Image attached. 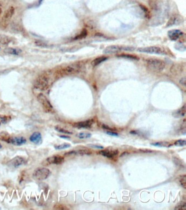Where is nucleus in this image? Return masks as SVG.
<instances>
[{
  "label": "nucleus",
  "instance_id": "1",
  "mask_svg": "<svg viewBox=\"0 0 186 210\" xmlns=\"http://www.w3.org/2000/svg\"><path fill=\"white\" fill-rule=\"evenodd\" d=\"M51 77L49 73H44L40 75L35 79L34 86L36 89L42 91H45L50 87Z\"/></svg>",
  "mask_w": 186,
  "mask_h": 210
},
{
  "label": "nucleus",
  "instance_id": "2",
  "mask_svg": "<svg viewBox=\"0 0 186 210\" xmlns=\"http://www.w3.org/2000/svg\"><path fill=\"white\" fill-rule=\"evenodd\" d=\"M146 63L148 68L154 72H161L166 67V64L164 62L156 59H148L146 61Z\"/></svg>",
  "mask_w": 186,
  "mask_h": 210
},
{
  "label": "nucleus",
  "instance_id": "3",
  "mask_svg": "<svg viewBox=\"0 0 186 210\" xmlns=\"http://www.w3.org/2000/svg\"><path fill=\"white\" fill-rule=\"evenodd\" d=\"M37 100L40 103L44 111L46 113H53L54 112V108L51 104L50 102L48 99V98L45 95L40 93L37 95Z\"/></svg>",
  "mask_w": 186,
  "mask_h": 210
},
{
  "label": "nucleus",
  "instance_id": "4",
  "mask_svg": "<svg viewBox=\"0 0 186 210\" xmlns=\"http://www.w3.org/2000/svg\"><path fill=\"white\" fill-rule=\"evenodd\" d=\"M137 51L140 53H144L151 54H157V55L166 54V51L158 47L151 46L139 48L137 49Z\"/></svg>",
  "mask_w": 186,
  "mask_h": 210
},
{
  "label": "nucleus",
  "instance_id": "5",
  "mask_svg": "<svg viewBox=\"0 0 186 210\" xmlns=\"http://www.w3.org/2000/svg\"><path fill=\"white\" fill-rule=\"evenodd\" d=\"M15 13V8L13 7H10L6 10L2 16V20L0 23V27L3 28H6L8 25L12 16Z\"/></svg>",
  "mask_w": 186,
  "mask_h": 210
},
{
  "label": "nucleus",
  "instance_id": "6",
  "mask_svg": "<svg viewBox=\"0 0 186 210\" xmlns=\"http://www.w3.org/2000/svg\"><path fill=\"white\" fill-rule=\"evenodd\" d=\"M51 172L50 170L43 168L36 170L33 174V178L37 181H43L48 179Z\"/></svg>",
  "mask_w": 186,
  "mask_h": 210
},
{
  "label": "nucleus",
  "instance_id": "7",
  "mask_svg": "<svg viewBox=\"0 0 186 210\" xmlns=\"http://www.w3.org/2000/svg\"><path fill=\"white\" fill-rule=\"evenodd\" d=\"M80 65H79V64L77 63L73 64L61 70L60 73V75H65L75 74L80 71Z\"/></svg>",
  "mask_w": 186,
  "mask_h": 210
},
{
  "label": "nucleus",
  "instance_id": "8",
  "mask_svg": "<svg viewBox=\"0 0 186 210\" xmlns=\"http://www.w3.org/2000/svg\"><path fill=\"white\" fill-rule=\"evenodd\" d=\"M24 159L20 156L15 157L7 163V166L11 169H17L24 163Z\"/></svg>",
  "mask_w": 186,
  "mask_h": 210
},
{
  "label": "nucleus",
  "instance_id": "9",
  "mask_svg": "<svg viewBox=\"0 0 186 210\" xmlns=\"http://www.w3.org/2000/svg\"><path fill=\"white\" fill-rule=\"evenodd\" d=\"M183 21V19L181 16L179 15H174L172 16L170 19L168 21L166 24V27H171L172 26L179 25L181 24Z\"/></svg>",
  "mask_w": 186,
  "mask_h": 210
},
{
  "label": "nucleus",
  "instance_id": "10",
  "mask_svg": "<svg viewBox=\"0 0 186 210\" xmlns=\"http://www.w3.org/2000/svg\"><path fill=\"white\" fill-rule=\"evenodd\" d=\"M65 161V159L63 157L60 155H54L48 157L45 160V163L47 164H61L63 163Z\"/></svg>",
  "mask_w": 186,
  "mask_h": 210
},
{
  "label": "nucleus",
  "instance_id": "11",
  "mask_svg": "<svg viewBox=\"0 0 186 210\" xmlns=\"http://www.w3.org/2000/svg\"><path fill=\"white\" fill-rule=\"evenodd\" d=\"M26 143V140L25 137L20 136V137H13L10 138L9 144H12L13 145L20 146H22Z\"/></svg>",
  "mask_w": 186,
  "mask_h": 210
},
{
  "label": "nucleus",
  "instance_id": "12",
  "mask_svg": "<svg viewBox=\"0 0 186 210\" xmlns=\"http://www.w3.org/2000/svg\"><path fill=\"white\" fill-rule=\"evenodd\" d=\"M183 34V32H182L180 30H176V29L170 30L168 33L169 37L172 41H176L180 37L182 36Z\"/></svg>",
  "mask_w": 186,
  "mask_h": 210
},
{
  "label": "nucleus",
  "instance_id": "13",
  "mask_svg": "<svg viewBox=\"0 0 186 210\" xmlns=\"http://www.w3.org/2000/svg\"><path fill=\"white\" fill-rule=\"evenodd\" d=\"M31 142L35 144H40L42 143V137L40 132H35L32 133L30 137Z\"/></svg>",
  "mask_w": 186,
  "mask_h": 210
},
{
  "label": "nucleus",
  "instance_id": "14",
  "mask_svg": "<svg viewBox=\"0 0 186 210\" xmlns=\"http://www.w3.org/2000/svg\"><path fill=\"white\" fill-rule=\"evenodd\" d=\"M93 123H94L93 120L91 119V120H88L84 121V122L74 123L73 125L75 128H90L91 127Z\"/></svg>",
  "mask_w": 186,
  "mask_h": 210
},
{
  "label": "nucleus",
  "instance_id": "15",
  "mask_svg": "<svg viewBox=\"0 0 186 210\" xmlns=\"http://www.w3.org/2000/svg\"><path fill=\"white\" fill-rule=\"evenodd\" d=\"M122 49V48L118 46H110L106 47L103 51V53L105 54H111L115 53Z\"/></svg>",
  "mask_w": 186,
  "mask_h": 210
},
{
  "label": "nucleus",
  "instance_id": "16",
  "mask_svg": "<svg viewBox=\"0 0 186 210\" xmlns=\"http://www.w3.org/2000/svg\"><path fill=\"white\" fill-rule=\"evenodd\" d=\"M119 152L117 150H102L100 152V154H102V155L106 157L107 158H113L115 155H116L118 154Z\"/></svg>",
  "mask_w": 186,
  "mask_h": 210
},
{
  "label": "nucleus",
  "instance_id": "17",
  "mask_svg": "<svg viewBox=\"0 0 186 210\" xmlns=\"http://www.w3.org/2000/svg\"><path fill=\"white\" fill-rule=\"evenodd\" d=\"M4 51L6 53L12 55H19L22 52V51L20 48L10 47L5 48V49H4Z\"/></svg>",
  "mask_w": 186,
  "mask_h": 210
},
{
  "label": "nucleus",
  "instance_id": "18",
  "mask_svg": "<svg viewBox=\"0 0 186 210\" xmlns=\"http://www.w3.org/2000/svg\"><path fill=\"white\" fill-rule=\"evenodd\" d=\"M11 136L10 134L7 131H1L0 133V140L9 144Z\"/></svg>",
  "mask_w": 186,
  "mask_h": 210
},
{
  "label": "nucleus",
  "instance_id": "19",
  "mask_svg": "<svg viewBox=\"0 0 186 210\" xmlns=\"http://www.w3.org/2000/svg\"><path fill=\"white\" fill-rule=\"evenodd\" d=\"M107 59L108 58L106 57H98L92 61L91 65L92 66H97V65H99L102 62L106 61V60H107Z\"/></svg>",
  "mask_w": 186,
  "mask_h": 210
},
{
  "label": "nucleus",
  "instance_id": "20",
  "mask_svg": "<svg viewBox=\"0 0 186 210\" xmlns=\"http://www.w3.org/2000/svg\"><path fill=\"white\" fill-rule=\"evenodd\" d=\"M12 41L10 37L5 35L0 34V44L2 45H8Z\"/></svg>",
  "mask_w": 186,
  "mask_h": 210
},
{
  "label": "nucleus",
  "instance_id": "21",
  "mask_svg": "<svg viewBox=\"0 0 186 210\" xmlns=\"http://www.w3.org/2000/svg\"><path fill=\"white\" fill-rule=\"evenodd\" d=\"M186 105H184L181 108V109H180L178 111H177L176 113H174V115L176 114L175 117H183L185 116L186 114Z\"/></svg>",
  "mask_w": 186,
  "mask_h": 210
},
{
  "label": "nucleus",
  "instance_id": "22",
  "mask_svg": "<svg viewBox=\"0 0 186 210\" xmlns=\"http://www.w3.org/2000/svg\"><path fill=\"white\" fill-rule=\"evenodd\" d=\"M87 35V31L86 29H84L81 32L80 34H79L78 36H76L74 38V40H81L82 39L86 37Z\"/></svg>",
  "mask_w": 186,
  "mask_h": 210
},
{
  "label": "nucleus",
  "instance_id": "23",
  "mask_svg": "<svg viewBox=\"0 0 186 210\" xmlns=\"http://www.w3.org/2000/svg\"><path fill=\"white\" fill-rule=\"evenodd\" d=\"M71 147V144H63L60 145H55L54 148L57 150H61L64 149L68 148Z\"/></svg>",
  "mask_w": 186,
  "mask_h": 210
},
{
  "label": "nucleus",
  "instance_id": "24",
  "mask_svg": "<svg viewBox=\"0 0 186 210\" xmlns=\"http://www.w3.org/2000/svg\"><path fill=\"white\" fill-rule=\"evenodd\" d=\"M55 129L57 131L59 132V133H66V134H72V133L67 130H65V129L62 128L59 126H56L55 127Z\"/></svg>",
  "mask_w": 186,
  "mask_h": 210
},
{
  "label": "nucleus",
  "instance_id": "25",
  "mask_svg": "<svg viewBox=\"0 0 186 210\" xmlns=\"http://www.w3.org/2000/svg\"><path fill=\"white\" fill-rule=\"evenodd\" d=\"M180 183L181 184L182 187L186 189V176L185 174L182 175L180 177V179H179Z\"/></svg>",
  "mask_w": 186,
  "mask_h": 210
},
{
  "label": "nucleus",
  "instance_id": "26",
  "mask_svg": "<svg viewBox=\"0 0 186 210\" xmlns=\"http://www.w3.org/2000/svg\"><path fill=\"white\" fill-rule=\"evenodd\" d=\"M152 146H158V147H169V144L166 142H155L151 144Z\"/></svg>",
  "mask_w": 186,
  "mask_h": 210
},
{
  "label": "nucleus",
  "instance_id": "27",
  "mask_svg": "<svg viewBox=\"0 0 186 210\" xmlns=\"http://www.w3.org/2000/svg\"><path fill=\"white\" fill-rule=\"evenodd\" d=\"M92 135L90 133H81L76 135V136L80 138H90L91 137Z\"/></svg>",
  "mask_w": 186,
  "mask_h": 210
},
{
  "label": "nucleus",
  "instance_id": "28",
  "mask_svg": "<svg viewBox=\"0 0 186 210\" xmlns=\"http://www.w3.org/2000/svg\"><path fill=\"white\" fill-rule=\"evenodd\" d=\"M175 210H186V202H181L179 205H177L176 207L175 208Z\"/></svg>",
  "mask_w": 186,
  "mask_h": 210
},
{
  "label": "nucleus",
  "instance_id": "29",
  "mask_svg": "<svg viewBox=\"0 0 186 210\" xmlns=\"http://www.w3.org/2000/svg\"><path fill=\"white\" fill-rule=\"evenodd\" d=\"M10 116H2L0 114V121L3 123H7L10 120Z\"/></svg>",
  "mask_w": 186,
  "mask_h": 210
},
{
  "label": "nucleus",
  "instance_id": "30",
  "mask_svg": "<svg viewBox=\"0 0 186 210\" xmlns=\"http://www.w3.org/2000/svg\"><path fill=\"white\" fill-rule=\"evenodd\" d=\"M174 144L175 146H186V140H180L176 141V142H175Z\"/></svg>",
  "mask_w": 186,
  "mask_h": 210
},
{
  "label": "nucleus",
  "instance_id": "31",
  "mask_svg": "<svg viewBox=\"0 0 186 210\" xmlns=\"http://www.w3.org/2000/svg\"><path fill=\"white\" fill-rule=\"evenodd\" d=\"M77 152V154H80V155H90L91 154V152H89L88 150H83V149H81V150H79L78 151H76Z\"/></svg>",
  "mask_w": 186,
  "mask_h": 210
},
{
  "label": "nucleus",
  "instance_id": "32",
  "mask_svg": "<svg viewBox=\"0 0 186 210\" xmlns=\"http://www.w3.org/2000/svg\"><path fill=\"white\" fill-rule=\"evenodd\" d=\"M119 57H124V58H127V59H134V60L139 59L136 57H134V56L131 55H127V54H122V55H120Z\"/></svg>",
  "mask_w": 186,
  "mask_h": 210
},
{
  "label": "nucleus",
  "instance_id": "33",
  "mask_svg": "<svg viewBox=\"0 0 186 210\" xmlns=\"http://www.w3.org/2000/svg\"><path fill=\"white\" fill-rule=\"evenodd\" d=\"M35 44L38 46L41 47H47L46 44L44 43V42H42L41 41H36L35 42Z\"/></svg>",
  "mask_w": 186,
  "mask_h": 210
},
{
  "label": "nucleus",
  "instance_id": "34",
  "mask_svg": "<svg viewBox=\"0 0 186 210\" xmlns=\"http://www.w3.org/2000/svg\"><path fill=\"white\" fill-rule=\"evenodd\" d=\"M89 146L92 147V148H94L97 149H103V147L99 146V145H97V144H89Z\"/></svg>",
  "mask_w": 186,
  "mask_h": 210
},
{
  "label": "nucleus",
  "instance_id": "35",
  "mask_svg": "<svg viewBox=\"0 0 186 210\" xmlns=\"http://www.w3.org/2000/svg\"><path fill=\"white\" fill-rule=\"evenodd\" d=\"M54 209H60V210H63V209H67V207H65L63 205H55L54 207Z\"/></svg>",
  "mask_w": 186,
  "mask_h": 210
},
{
  "label": "nucleus",
  "instance_id": "36",
  "mask_svg": "<svg viewBox=\"0 0 186 210\" xmlns=\"http://www.w3.org/2000/svg\"><path fill=\"white\" fill-rule=\"evenodd\" d=\"M106 133L108 135H111V136H119V134L118 133H114V132H112V131H106Z\"/></svg>",
  "mask_w": 186,
  "mask_h": 210
},
{
  "label": "nucleus",
  "instance_id": "37",
  "mask_svg": "<svg viewBox=\"0 0 186 210\" xmlns=\"http://www.w3.org/2000/svg\"><path fill=\"white\" fill-rule=\"evenodd\" d=\"M180 83L183 86H186V77H183V78H181V80L180 81Z\"/></svg>",
  "mask_w": 186,
  "mask_h": 210
},
{
  "label": "nucleus",
  "instance_id": "38",
  "mask_svg": "<svg viewBox=\"0 0 186 210\" xmlns=\"http://www.w3.org/2000/svg\"><path fill=\"white\" fill-rule=\"evenodd\" d=\"M102 128L103 129H106V130H110V131H114V129L111 128H110L109 126H107V125H104V124H103V125H102Z\"/></svg>",
  "mask_w": 186,
  "mask_h": 210
},
{
  "label": "nucleus",
  "instance_id": "39",
  "mask_svg": "<svg viewBox=\"0 0 186 210\" xmlns=\"http://www.w3.org/2000/svg\"><path fill=\"white\" fill-rule=\"evenodd\" d=\"M60 137L62 138H66V139H69L70 138V137L68 136H64V135H61L60 136Z\"/></svg>",
  "mask_w": 186,
  "mask_h": 210
},
{
  "label": "nucleus",
  "instance_id": "40",
  "mask_svg": "<svg viewBox=\"0 0 186 210\" xmlns=\"http://www.w3.org/2000/svg\"><path fill=\"white\" fill-rule=\"evenodd\" d=\"M1 13H2V10H1V8H0V16L1 14Z\"/></svg>",
  "mask_w": 186,
  "mask_h": 210
},
{
  "label": "nucleus",
  "instance_id": "41",
  "mask_svg": "<svg viewBox=\"0 0 186 210\" xmlns=\"http://www.w3.org/2000/svg\"><path fill=\"white\" fill-rule=\"evenodd\" d=\"M2 148V145L0 144V149L1 148Z\"/></svg>",
  "mask_w": 186,
  "mask_h": 210
},
{
  "label": "nucleus",
  "instance_id": "42",
  "mask_svg": "<svg viewBox=\"0 0 186 210\" xmlns=\"http://www.w3.org/2000/svg\"><path fill=\"white\" fill-rule=\"evenodd\" d=\"M1 123L0 122V127H1Z\"/></svg>",
  "mask_w": 186,
  "mask_h": 210
},
{
  "label": "nucleus",
  "instance_id": "43",
  "mask_svg": "<svg viewBox=\"0 0 186 210\" xmlns=\"http://www.w3.org/2000/svg\"><path fill=\"white\" fill-rule=\"evenodd\" d=\"M1 208H0V210H1Z\"/></svg>",
  "mask_w": 186,
  "mask_h": 210
}]
</instances>
